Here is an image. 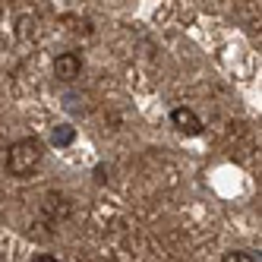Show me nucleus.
Segmentation results:
<instances>
[{
	"instance_id": "obj_3",
	"label": "nucleus",
	"mask_w": 262,
	"mask_h": 262,
	"mask_svg": "<svg viewBox=\"0 0 262 262\" xmlns=\"http://www.w3.org/2000/svg\"><path fill=\"white\" fill-rule=\"evenodd\" d=\"M171 123L183 136H199L202 133V120H199V114L193 107H174L171 111Z\"/></svg>"
},
{
	"instance_id": "obj_4",
	"label": "nucleus",
	"mask_w": 262,
	"mask_h": 262,
	"mask_svg": "<svg viewBox=\"0 0 262 262\" xmlns=\"http://www.w3.org/2000/svg\"><path fill=\"white\" fill-rule=\"evenodd\" d=\"M221 262H256V256L247 253V250H231V253H224Z\"/></svg>"
},
{
	"instance_id": "obj_6",
	"label": "nucleus",
	"mask_w": 262,
	"mask_h": 262,
	"mask_svg": "<svg viewBox=\"0 0 262 262\" xmlns=\"http://www.w3.org/2000/svg\"><path fill=\"white\" fill-rule=\"evenodd\" d=\"M32 262H60V259H54V256H35Z\"/></svg>"
},
{
	"instance_id": "obj_5",
	"label": "nucleus",
	"mask_w": 262,
	"mask_h": 262,
	"mask_svg": "<svg viewBox=\"0 0 262 262\" xmlns=\"http://www.w3.org/2000/svg\"><path fill=\"white\" fill-rule=\"evenodd\" d=\"M54 142H57V145L73 142V129H70V126H57V129H54Z\"/></svg>"
},
{
	"instance_id": "obj_2",
	"label": "nucleus",
	"mask_w": 262,
	"mask_h": 262,
	"mask_svg": "<svg viewBox=\"0 0 262 262\" xmlns=\"http://www.w3.org/2000/svg\"><path fill=\"white\" fill-rule=\"evenodd\" d=\"M82 73V57L76 51H63L57 54V60H54V76H57L60 82H73Z\"/></svg>"
},
{
	"instance_id": "obj_1",
	"label": "nucleus",
	"mask_w": 262,
	"mask_h": 262,
	"mask_svg": "<svg viewBox=\"0 0 262 262\" xmlns=\"http://www.w3.org/2000/svg\"><path fill=\"white\" fill-rule=\"evenodd\" d=\"M41 164V142L38 139H16L7 148V171L13 177H29Z\"/></svg>"
}]
</instances>
